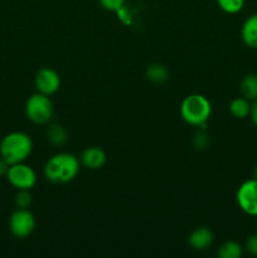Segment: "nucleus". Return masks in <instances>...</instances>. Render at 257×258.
I'll return each instance as SVG.
<instances>
[{"mask_svg": "<svg viewBox=\"0 0 257 258\" xmlns=\"http://www.w3.org/2000/svg\"><path fill=\"white\" fill-rule=\"evenodd\" d=\"M81 169L80 159L71 153H58L50 156L44 165V176L54 184H67L75 180Z\"/></svg>", "mask_w": 257, "mask_h": 258, "instance_id": "1", "label": "nucleus"}, {"mask_svg": "<svg viewBox=\"0 0 257 258\" xmlns=\"http://www.w3.org/2000/svg\"><path fill=\"white\" fill-rule=\"evenodd\" d=\"M33 151V140L28 134L13 131L0 141V156L10 165L23 163Z\"/></svg>", "mask_w": 257, "mask_h": 258, "instance_id": "2", "label": "nucleus"}, {"mask_svg": "<svg viewBox=\"0 0 257 258\" xmlns=\"http://www.w3.org/2000/svg\"><path fill=\"white\" fill-rule=\"evenodd\" d=\"M180 116L188 125L203 127L212 115V105L206 96L191 93L180 103Z\"/></svg>", "mask_w": 257, "mask_h": 258, "instance_id": "3", "label": "nucleus"}, {"mask_svg": "<svg viewBox=\"0 0 257 258\" xmlns=\"http://www.w3.org/2000/svg\"><path fill=\"white\" fill-rule=\"evenodd\" d=\"M25 116L35 125H45L52 120L53 103L49 96L34 93L25 102Z\"/></svg>", "mask_w": 257, "mask_h": 258, "instance_id": "4", "label": "nucleus"}, {"mask_svg": "<svg viewBox=\"0 0 257 258\" xmlns=\"http://www.w3.org/2000/svg\"><path fill=\"white\" fill-rule=\"evenodd\" d=\"M7 179L17 190H30L37 184V174L34 169L23 161L9 166Z\"/></svg>", "mask_w": 257, "mask_h": 258, "instance_id": "5", "label": "nucleus"}, {"mask_svg": "<svg viewBox=\"0 0 257 258\" xmlns=\"http://www.w3.org/2000/svg\"><path fill=\"white\" fill-rule=\"evenodd\" d=\"M35 217L29 209L17 208L9 218V231L15 238H28L35 229Z\"/></svg>", "mask_w": 257, "mask_h": 258, "instance_id": "6", "label": "nucleus"}, {"mask_svg": "<svg viewBox=\"0 0 257 258\" xmlns=\"http://www.w3.org/2000/svg\"><path fill=\"white\" fill-rule=\"evenodd\" d=\"M236 201L243 213L257 217V179H248L238 186Z\"/></svg>", "mask_w": 257, "mask_h": 258, "instance_id": "7", "label": "nucleus"}, {"mask_svg": "<svg viewBox=\"0 0 257 258\" xmlns=\"http://www.w3.org/2000/svg\"><path fill=\"white\" fill-rule=\"evenodd\" d=\"M34 86L37 88V92L52 96L59 90L60 77L57 71H54L53 68L43 67L35 75Z\"/></svg>", "mask_w": 257, "mask_h": 258, "instance_id": "8", "label": "nucleus"}, {"mask_svg": "<svg viewBox=\"0 0 257 258\" xmlns=\"http://www.w3.org/2000/svg\"><path fill=\"white\" fill-rule=\"evenodd\" d=\"M81 166L88 169V170H98L106 164V154L98 146H88L81 153L80 158Z\"/></svg>", "mask_w": 257, "mask_h": 258, "instance_id": "9", "label": "nucleus"}, {"mask_svg": "<svg viewBox=\"0 0 257 258\" xmlns=\"http://www.w3.org/2000/svg\"><path fill=\"white\" fill-rule=\"evenodd\" d=\"M213 233L208 227H198L189 234V246L196 251H206L213 243Z\"/></svg>", "mask_w": 257, "mask_h": 258, "instance_id": "10", "label": "nucleus"}, {"mask_svg": "<svg viewBox=\"0 0 257 258\" xmlns=\"http://www.w3.org/2000/svg\"><path fill=\"white\" fill-rule=\"evenodd\" d=\"M242 42L251 49H257V13L243 22L241 28Z\"/></svg>", "mask_w": 257, "mask_h": 258, "instance_id": "11", "label": "nucleus"}, {"mask_svg": "<svg viewBox=\"0 0 257 258\" xmlns=\"http://www.w3.org/2000/svg\"><path fill=\"white\" fill-rule=\"evenodd\" d=\"M239 92L242 97L247 98L248 101L257 100V75L256 73H248L242 78L239 83Z\"/></svg>", "mask_w": 257, "mask_h": 258, "instance_id": "12", "label": "nucleus"}, {"mask_svg": "<svg viewBox=\"0 0 257 258\" xmlns=\"http://www.w3.org/2000/svg\"><path fill=\"white\" fill-rule=\"evenodd\" d=\"M229 113L233 116L234 118H246L249 116V112H251V101H248L244 97H237L234 100L231 101L228 106Z\"/></svg>", "mask_w": 257, "mask_h": 258, "instance_id": "13", "label": "nucleus"}, {"mask_svg": "<svg viewBox=\"0 0 257 258\" xmlns=\"http://www.w3.org/2000/svg\"><path fill=\"white\" fill-rule=\"evenodd\" d=\"M145 76L153 83H164L169 78V71L161 63H153V64L148 66Z\"/></svg>", "mask_w": 257, "mask_h": 258, "instance_id": "14", "label": "nucleus"}, {"mask_svg": "<svg viewBox=\"0 0 257 258\" xmlns=\"http://www.w3.org/2000/svg\"><path fill=\"white\" fill-rule=\"evenodd\" d=\"M47 140L49 141L52 145L54 146H62L68 141V133L62 125H54L49 126L47 130Z\"/></svg>", "mask_w": 257, "mask_h": 258, "instance_id": "15", "label": "nucleus"}, {"mask_svg": "<svg viewBox=\"0 0 257 258\" xmlns=\"http://www.w3.org/2000/svg\"><path fill=\"white\" fill-rule=\"evenodd\" d=\"M243 254V247L236 241H226L218 248L219 258H241Z\"/></svg>", "mask_w": 257, "mask_h": 258, "instance_id": "16", "label": "nucleus"}, {"mask_svg": "<svg viewBox=\"0 0 257 258\" xmlns=\"http://www.w3.org/2000/svg\"><path fill=\"white\" fill-rule=\"evenodd\" d=\"M216 2L222 12L227 14H237L243 9L246 0H216Z\"/></svg>", "mask_w": 257, "mask_h": 258, "instance_id": "17", "label": "nucleus"}, {"mask_svg": "<svg viewBox=\"0 0 257 258\" xmlns=\"http://www.w3.org/2000/svg\"><path fill=\"white\" fill-rule=\"evenodd\" d=\"M33 197L30 194V190H17V194L14 197V204L17 208L28 209L32 206Z\"/></svg>", "mask_w": 257, "mask_h": 258, "instance_id": "18", "label": "nucleus"}, {"mask_svg": "<svg viewBox=\"0 0 257 258\" xmlns=\"http://www.w3.org/2000/svg\"><path fill=\"white\" fill-rule=\"evenodd\" d=\"M101 7L107 12H120L125 5L126 0H98Z\"/></svg>", "mask_w": 257, "mask_h": 258, "instance_id": "19", "label": "nucleus"}, {"mask_svg": "<svg viewBox=\"0 0 257 258\" xmlns=\"http://www.w3.org/2000/svg\"><path fill=\"white\" fill-rule=\"evenodd\" d=\"M243 249L247 253L251 254V256L257 257V233L251 234V236L246 239Z\"/></svg>", "mask_w": 257, "mask_h": 258, "instance_id": "20", "label": "nucleus"}, {"mask_svg": "<svg viewBox=\"0 0 257 258\" xmlns=\"http://www.w3.org/2000/svg\"><path fill=\"white\" fill-rule=\"evenodd\" d=\"M249 118L253 122V125L257 127V100L251 103V112H249Z\"/></svg>", "mask_w": 257, "mask_h": 258, "instance_id": "21", "label": "nucleus"}, {"mask_svg": "<svg viewBox=\"0 0 257 258\" xmlns=\"http://www.w3.org/2000/svg\"><path fill=\"white\" fill-rule=\"evenodd\" d=\"M9 166L10 164L7 163V161L0 156V178H2V176H7L8 170H9Z\"/></svg>", "mask_w": 257, "mask_h": 258, "instance_id": "22", "label": "nucleus"}, {"mask_svg": "<svg viewBox=\"0 0 257 258\" xmlns=\"http://www.w3.org/2000/svg\"><path fill=\"white\" fill-rule=\"evenodd\" d=\"M253 178L257 179V164H256V166H254V169H253Z\"/></svg>", "mask_w": 257, "mask_h": 258, "instance_id": "23", "label": "nucleus"}]
</instances>
